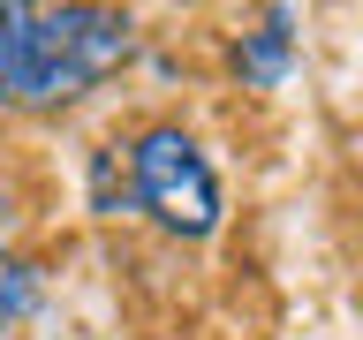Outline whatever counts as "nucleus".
Instances as JSON below:
<instances>
[{"mask_svg":"<svg viewBox=\"0 0 363 340\" xmlns=\"http://www.w3.org/2000/svg\"><path fill=\"white\" fill-rule=\"evenodd\" d=\"M91 204L99 212H129V159H121V144H106V152L91 159Z\"/></svg>","mask_w":363,"mask_h":340,"instance_id":"nucleus-5","label":"nucleus"},{"mask_svg":"<svg viewBox=\"0 0 363 340\" xmlns=\"http://www.w3.org/2000/svg\"><path fill=\"white\" fill-rule=\"evenodd\" d=\"M129 159V212L159 227V234H174V242H204L212 227H220V174H212V159L204 144L182 121H152V129H136L121 144Z\"/></svg>","mask_w":363,"mask_h":340,"instance_id":"nucleus-2","label":"nucleus"},{"mask_svg":"<svg viewBox=\"0 0 363 340\" xmlns=\"http://www.w3.org/2000/svg\"><path fill=\"white\" fill-rule=\"evenodd\" d=\"M288 61H295L288 8H272L257 30H242V38H235V76H242V84H257V91H272V84H280V76H288Z\"/></svg>","mask_w":363,"mask_h":340,"instance_id":"nucleus-3","label":"nucleus"},{"mask_svg":"<svg viewBox=\"0 0 363 340\" xmlns=\"http://www.w3.org/2000/svg\"><path fill=\"white\" fill-rule=\"evenodd\" d=\"M30 310H38V265L0 242V325H23Z\"/></svg>","mask_w":363,"mask_h":340,"instance_id":"nucleus-4","label":"nucleus"},{"mask_svg":"<svg viewBox=\"0 0 363 340\" xmlns=\"http://www.w3.org/2000/svg\"><path fill=\"white\" fill-rule=\"evenodd\" d=\"M136 23L121 8H30V0H0V106L16 113H61L84 91H99L113 68H129Z\"/></svg>","mask_w":363,"mask_h":340,"instance_id":"nucleus-1","label":"nucleus"}]
</instances>
